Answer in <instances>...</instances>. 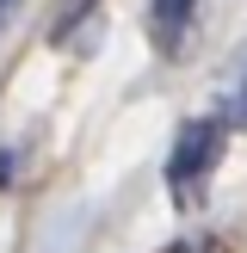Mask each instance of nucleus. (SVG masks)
I'll list each match as a JSON object with an SVG mask.
<instances>
[{"mask_svg":"<svg viewBox=\"0 0 247 253\" xmlns=\"http://www.w3.org/2000/svg\"><path fill=\"white\" fill-rule=\"evenodd\" d=\"M222 148H229V130L216 118H192L179 136H173V155H167V185H173V204L192 210L204 198L210 173L222 167Z\"/></svg>","mask_w":247,"mask_h":253,"instance_id":"f257e3e1","label":"nucleus"},{"mask_svg":"<svg viewBox=\"0 0 247 253\" xmlns=\"http://www.w3.org/2000/svg\"><path fill=\"white\" fill-rule=\"evenodd\" d=\"M192 12H198V0H148V37H155L161 56H179L185 49Z\"/></svg>","mask_w":247,"mask_h":253,"instance_id":"7ed1b4c3","label":"nucleus"},{"mask_svg":"<svg viewBox=\"0 0 247 253\" xmlns=\"http://www.w3.org/2000/svg\"><path fill=\"white\" fill-rule=\"evenodd\" d=\"M12 12H19V0H0V25H6V19H12Z\"/></svg>","mask_w":247,"mask_h":253,"instance_id":"423d86ee","label":"nucleus"},{"mask_svg":"<svg viewBox=\"0 0 247 253\" xmlns=\"http://www.w3.org/2000/svg\"><path fill=\"white\" fill-rule=\"evenodd\" d=\"M12 179V155H0V185H6Z\"/></svg>","mask_w":247,"mask_h":253,"instance_id":"0eeeda50","label":"nucleus"},{"mask_svg":"<svg viewBox=\"0 0 247 253\" xmlns=\"http://www.w3.org/2000/svg\"><path fill=\"white\" fill-rule=\"evenodd\" d=\"M86 6H93V0H68V6H62L56 19H49V37H56V43H62V37H68L74 25H81V12H86Z\"/></svg>","mask_w":247,"mask_h":253,"instance_id":"20e7f679","label":"nucleus"},{"mask_svg":"<svg viewBox=\"0 0 247 253\" xmlns=\"http://www.w3.org/2000/svg\"><path fill=\"white\" fill-rule=\"evenodd\" d=\"M167 253H222L216 241H179V247H167Z\"/></svg>","mask_w":247,"mask_h":253,"instance_id":"39448f33","label":"nucleus"},{"mask_svg":"<svg viewBox=\"0 0 247 253\" xmlns=\"http://www.w3.org/2000/svg\"><path fill=\"white\" fill-rule=\"evenodd\" d=\"M210 118H216L222 130H247V43L222 62V74H216V111H210Z\"/></svg>","mask_w":247,"mask_h":253,"instance_id":"f03ea898","label":"nucleus"}]
</instances>
